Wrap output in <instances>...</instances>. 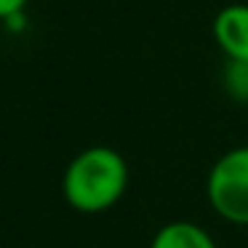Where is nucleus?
<instances>
[{
	"label": "nucleus",
	"instance_id": "obj_1",
	"mask_svg": "<svg viewBox=\"0 0 248 248\" xmlns=\"http://www.w3.org/2000/svg\"><path fill=\"white\" fill-rule=\"evenodd\" d=\"M128 189V163L118 150L93 144L80 150L62 173V195L78 214H104Z\"/></svg>",
	"mask_w": 248,
	"mask_h": 248
},
{
	"label": "nucleus",
	"instance_id": "obj_2",
	"mask_svg": "<svg viewBox=\"0 0 248 248\" xmlns=\"http://www.w3.org/2000/svg\"><path fill=\"white\" fill-rule=\"evenodd\" d=\"M205 198L224 221L248 227V144L227 150L211 166Z\"/></svg>",
	"mask_w": 248,
	"mask_h": 248
},
{
	"label": "nucleus",
	"instance_id": "obj_3",
	"mask_svg": "<svg viewBox=\"0 0 248 248\" xmlns=\"http://www.w3.org/2000/svg\"><path fill=\"white\" fill-rule=\"evenodd\" d=\"M214 43L227 62H248V3H230L214 16Z\"/></svg>",
	"mask_w": 248,
	"mask_h": 248
},
{
	"label": "nucleus",
	"instance_id": "obj_4",
	"mask_svg": "<svg viewBox=\"0 0 248 248\" xmlns=\"http://www.w3.org/2000/svg\"><path fill=\"white\" fill-rule=\"evenodd\" d=\"M150 248H219L205 227L195 224V221L179 219L168 221L152 235Z\"/></svg>",
	"mask_w": 248,
	"mask_h": 248
},
{
	"label": "nucleus",
	"instance_id": "obj_5",
	"mask_svg": "<svg viewBox=\"0 0 248 248\" xmlns=\"http://www.w3.org/2000/svg\"><path fill=\"white\" fill-rule=\"evenodd\" d=\"M221 86L230 99L248 104V62H227L221 72Z\"/></svg>",
	"mask_w": 248,
	"mask_h": 248
},
{
	"label": "nucleus",
	"instance_id": "obj_6",
	"mask_svg": "<svg viewBox=\"0 0 248 248\" xmlns=\"http://www.w3.org/2000/svg\"><path fill=\"white\" fill-rule=\"evenodd\" d=\"M30 0H0V22H8L16 14H24Z\"/></svg>",
	"mask_w": 248,
	"mask_h": 248
}]
</instances>
